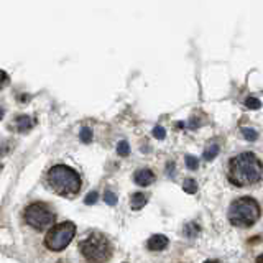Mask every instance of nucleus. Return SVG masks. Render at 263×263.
<instances>
[{
	"mask_svg": "<svg viewBox=\"0 0 263 263\" xmlns=\"http://www.w3.org/2000/svg\"><path fill=\"white\" fill-rule=\"evenodd\" d=\"M79 137H81V140H82L84 143H91V142H92V130H91L89 127H84V128L81 130Z\"/></svg>",
	"mask_w": 263,
	"mask_h": 263,
	"instance_id": "15",
	"label": "nucleus"
},
{
	"mask_svg": "<svg viewBox=\"0 0 263 263\" xmlns=\"http://www.w3.org/2000/svg\"><path fill=\"white\" fill-rule=\"evenodd\" d=\"M2 168H4V166H2V163H0V171H2Z\"/></svg>",
	"mask_w": 263,
	"mask_h": 263,
	"instance_id": "27",
	"label": "nucleus"
},
{
	"mask_svg": "<svg viewBox=\"0 0 263 263\" xmlns=\"http://www.w3.org/2000/svg\"><path fill=\"white\" fill-rule=\"evenodd\" d=\"M12 142L10 140H2L0 142V157H4V155H7L10 150H12Z\"/></svg>",
	"mask_w": 263,
	"mask_h": 263,
	"instance_id": "18",
	"label": "nucleus"
},
{
	"mask_svg": "<svg viewBox=\"0 0 263 263\" xmlns=\"http://www.w3.org/2000/svg\"><path fill=\"white\" fill-rule=\"evenodd\" d=\"M186 166L189 168V169H198V166H199V161H198V158L196 157H186Z\"/></svg>",
	"mask_w": 263,
	"mask_h": 263,
	"instance_id": "20",
	"label": "nucleus"
},
{
	"mask_svg": "<svg viewBox=\"0 0 263 263\" xmlns=\"http://www.w3.org/2000/svg\"><path fill=\"white\" fill-rule=\"evenodd\" d=\"M206 263H219V261L217 260H207Z\"/></svg>",
	"mask_w": 263,
	"mask_h": 263,
	"instance_id": "26",
	"label": "nucleus"
},
{
	"mask_svg": "<svg viewBox=\"0 0 263 263\" xmlns=\"http://www.w3.org/2000/svg\"><path fill=\"white\" fill-rule=\"evenodd\" d=\"M48 184L50 188L59 196L71 198L76 196L81 189V178L74 169L64 165H56L48 171Z\"/></svg>",
	"mask_w": 263,
	"mask_h": 263,
	"instance_id": "2",
	"label": "nucleus"
},
{
	"mask_svg": "<svg viewBox=\"0 0 263 263\" xmlns=\"http://www.w3.org/2000/svg\"><path fill=\"white\" fill-rule=\"evenodd\" d=\"M148 203V199H146L145 194H142V192H137V194L132 196V201H130V206L134 211H140V209L145 207V204Z\"/></svg>",
	"mask_w": 263,
	"mask_h": 263,
	"instance_id": "10",
	"label": "nucleus"
},
{
	"mask_svg": "<svg viewBox=\"0 0 263 263\" xmlns=\"http://www.w3.org/2000/svg\"><path fill=\"white\" fill-rule=\"evenodd\" d=\"M242 135H244L245 140H249V142L257 140V137H258V134L253 128H242Z\"/></svg>",
	"mask_w": 263,
	"mask_h": 263,
	"instance_id": "14",
	"label": "nucleus"
},
{
	"mask_svg": "<svg viewBox=\"0 0 263 263\" xmlns=\"http://www.w3.org/2000/svg\"><path fill=\"white\" fill-rule=\"evenodd\" d=\"M261 161L253 153H240L230 160L229 180L235 186H252L261 180Z\"/></svg>",
	"mask_w": 263,
	"mask_h": 263,
	"instance_id": "1",
	"label": "nucleus"
},
{
	"mask_svg": "<svg viewBox=\"0 0 263 263\" xmlns=\"http://www.w3.org/2000/svg\"><path fill=\"white\" fill-rule=\"evenodd\" d=\"M79 249L91 263H105L112 257V245L102 234H91L79 244Z\"/></svg>",
	"mask_w": 263,
	"mask_h": 263,
	"instance_id": "4",
	"label": "nucleus"
},
{
	"mask_svg": "<svg viewBox=\"0 0 263 263\" xmlns=\"http://www.w3.org/2000/svg\"><path fill=\"white\" fill-rule=\"evenodd\" d=\"M7 84H9V74L0 69V87L7 86Z\"/></svg>",
	"mask_w": 263,
	"mask_h": 263,
	"instance_id": "23",
	"label": "nucleus"
},
{
	"mask_svg": "<svg viewBox=\"0 0 263 263\" xmlns=\"http://www.w3.org/2000/svg\"><path fill=\"white\" fill-rule=\"evenodd\" d=\"M217 153H219V145L217 143H209L206 146L203 157H204L206 161H211V160H214L215 157H217Z\"/></svg>",
	"mask_w": 263,
	"mask_h": 263,
	"instance_id": "11",
	"label": "nucleus"
},
{
	"mask_svg": "<svg viewBox=\"0 0 263 263\" xmlns=\"http://www.w3.org/2000/svg\"><path fill=\"white\" fill-rule=\"evenodd\" d=\"M257 263H263V255H260V257L257 258Z\"/></svg>",
	"mask_w": 263,
	"mask_h": 263,
	"instance_id": "25",
	"label": "nucleus"
},
{
	"mask_svg": "<svg viewBox=\"0 0 263 263\" xmlns=\"http://www.w3.org/2000/svg\"><path fill=\"white\" fill-rule=\"evenodd\" d=\"M74 234H76V226L73 222L66 221V222L56 224V226H53L48 234H46L45 245L53 252H61L71 244Z\"/></svg>",
	"mask_w": 263,
	"mask_h": 263,
	"instance_id": "5",
	"label": "nucleus"
},
{
	"mask_svg": "<svg viewBox=\"0 0 263 263\" xmlns=\"http://www.w3.org/2000/svg\"><path fill=\"white\" fill-rule=\"evenodd\" d=\"M97 201V192L96 191H92V192H89V194L86 196V199H84V203H86L87 206H91V204H94Z\"/></svg>",
	"mask_w": 263,
	"mask_h": 263,
	"instance_id": "22",
	"label": "nucleus"
},
{
	"mask_svg": "<svg viewBox=\"0 0 263 263\" xmlns=\"http://www.w3.org/2000/svg\"><path fill=\"white\" fill-rule=\"evenodd\" d=\"M15 125H17V130L21 132V134H25V132L32 130L35 127V120L32 117H28V115H20L15 122Z\"/></svg>",
	"mask_w": 263,
	"mask_h": 263,
	"instance_id": "9",
	"label": "nucleus"
},
{
	"mask_svg": "<svg viewBox=\"0 0 263 263\" xmlns=\"http://www.w3.org/2000/svg\"><path fill=\"white\" fill-rule=\"evenodd\" d=\"M104 201L109 206H115V204H117V196H115L112 191H107L105 194H104Z\"/></svg>",
	"mask_w": 263,
	"mask_h": 263,
	"instance_id": "19",
	"label": "nucleus"
},
{
	"mask_svg": "<svg viewBox=\"0 0 263 263\" xmlns=\"http://www.w3.org/2000/svg\"><path fill=\"white\" fill-rule=\"evenodd\" d=\"M260 219V206L252 198H238L229 207V221L237 227H250Z\"/></svg>",
	"mask_w": 263,
	"mask_h": 263,
	"instance_id": "3",
	"label": "nucleus"
},
{
	"mask_svg": "<svg viewBox=\"0 0 263 263\" xmlns=\"http://www.w3.org/2000/svg\"><path fill=\"white\" fill-rule=\"evenodd\" d=\"M184 234H186L188 237H191V238H194L198 234H199V227L196 226V224H188L186 227H184Z\"/></svg>",
	"mask_w": 263,
	"mask_h": 263,
	"instance_id": "13",
	"label": "nucleus"
},
{
	"mask_svg": "<svg viewBox=\"0 0 263 263\" xmlns=\"http://www.w3.org/2000/svg\"><path fill=\"white\" fill-rule=\"evenodd\" d=\"M117 153L120 155V157H128V155H130V145L127 142H120L117 145Z\"/></svg>",
	"mask_w": 263,
	"mask_h": 263,
	"instance_id": "16",
	"label": "nucleus"
},
{
	"mask_svg": "<svg viewBox=\"0 0 263 263\" xmlns=\"http://www.w3.org/2000/svg\"><path fill=\"white\" fill-rule=\"evenodd\" d=\"M245 105H247V109H253V111H257L261 107V102L258 99H255V97H249L245 100Z\"/></svg>",
	"mask_w": 263,
	"mask_h": 263,
	"instance_id": "17",
	"label": "nucleus"
},
{
	"mask_svg": "<svg viewBox=\"0 0 263 263\" xmlns=\"http://www.w3.org/2000/svg\"><path fill=\"white\" fill-rule=\"evenodd\" d=\"M165 128L163 127H155L153 128V137L155 138H158V140H163V138H165Z\"/></svg>",
	"mask_w": 263,
	"mask_h": 263,
	"instance_id": "21",
	"label": "nucleus"
},
{
	"mask_svg": "<svg viewBox=\"0 0 263 263\" xmlns=\"http://www.w3.org/2000/svg\"><path fill=\"white\" fill-rule=\"evenodd\" d=\"M4 115H5V111L2 109V107H0V120H2V119H4Z\"/></svg>",
	"mask_w": 263,
	"mask_h": 263,
	"instance_id": "24",
	"label": "nucleus"
},
{
	"mask_svg": "<svg viewBox=\"0 0 263 263\" xmlns=\"http://www.w3.org/2000/svg\"><path fill=\"white\" fill-rule=\"evenodd\" d=\"M183 189L188 192V194H194L198 191V183L194 180H186L183 184Z\"/></svg>",
	"mask_w": 263,
	"mask_h": 263,
	"instance_id": "12",
	"label": "nucleus"
},
{
	"mask_svg": "<svg viewBox=\"0 0 263 263\" xmlns=\"http://www.w3.org/2000/svg\"><path fill=\"white\" fill-rule=\"evenodd\" d=\"M55 219H56L55 212H53L46 204L35 203V204H30L25 209V221L33 229L43 230L46 227L53 226V224H55Z\"/></svg>",
	"mask_w": 263,
	"mask_h": 263,
	"instance_id": "6",
	"label": "nucleus"
},
{
	"mask_svg": "<svg viewBox=\"0 0 263 263\" xmlns=\"http://www.w3.org/2000/svg\"><path fill=\"white\" fill-rule=\"evenodd\" d=\"M146 247L151 252H161L168 247V238L165 235H153L148 240V244H146Z\"/></svg>",
	"mask_w": 263,
	"mask_h": 263,
	"instance_id": "8",
	"label": "nucleus"
},
{
	"mask_svg": "<svg viewBox=\"0 0 263 263\" xmlns=\"http://www.w3.org/2000/svg\"><path fill=\"white\" fill-rule=\"evenodd\" d=\"M134 180H135V183L138 184V186L145 188V186H150V184H153L157 178H155L151 169L145 168V169H138V171L135 173V176H134Z\"/></svg>",
	"mask_w": 263,
	"mask_h": 263,
	"instance_id": "7",
	"label": "nucleus"
}]
</instances>
